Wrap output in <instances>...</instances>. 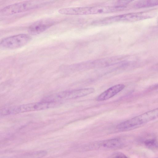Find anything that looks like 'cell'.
Returning a JSON list of instances; mask_svg holds the SVG:
<instances>
[{
	"label": "cell",
	"instance_id": "6da1fadb",
	"mask_svg": "<svg viewBox=\"0 0 158 158\" xmlns=\"http://www.w3.org/2000/svg\"><path fill=\"white\" fill-rule=\"evenodd\" d=\"M126 7L124 6H97L88 7L65 8L60 9L58 12L61 14L83 15L110 13L122 11Z\"/></svg>",
	"mask_w": 158,
	"mask_h": 158
},
{
	"label": "cell",
	"instance_id": "7a4b0ae2",
	"mask_svg": "<svg viewBox=\"0 0 158 158\" xmlns=\"http://www.w3.org/2000/svg\"><path fill=\"white\" fill-rule=\"evenodd\" d=\"M52 2L49 1L30 0L15 3L1 10L0 14L3 16L14 15L46 6Z\"/></svg>",
	"mask_w": 158,
	"mask_h": 158
},
{
	"label": "cell",
	"instance_id": "3957f363",
	"mask_svg": "<svg viewBox=\"0 0 158 158\" xmlns=\"http://www.w3.org/2000/svg\"><path fill=\"white\" fill-rule=\"evenodd\" d=\"M58 105L55 101L35 102L2 109L0 111L1 116L16 114L31 111L44 110L52 108Z\"/></svg>",
	"mask_w": 158,
	"mask_h": 158
},
{
	"label": "cell",
	"instance_id": "277c9868",
	"mask_svg": "<svg viewBox=\"0 0 158 158\" xmlns=\"http://www.w3.org/2000/svg\"><path fill=\"white\" fill-rule=\"evenodd\" d=\"M158 118V108L145 112L118 124V129L124 130L141 125Z\"/></svg>",
	"mask_w": 158,
	"mask_h": 158
},
{
	"label": "cell",
	"instance_id": "5b68a950",
	"mask_svg": "<svg viewBox=\"0 0 158 158\" xmlns=\"http://www.w3.org/2000/svg\"><path fill=\"white\" fill-rule=\"evenodd\" d=\"M31 40L29 35L20 34L4 38L1 41L0 46L7 49L18 48L27 44Z\"/></svg>",
	"mask_w": 158,
	"mask_h": 158
},
{
	"label": "cell",
	"instance_id": "8992f818",
	"mask_svg": "<svg viewBox=\"0 0 158 158\" xmlns=\"http://www.w3.org/2000/svg\"><path fill=\"white\" fill-rule=\"evenodd\" d=\"M93 88H87L78 89L65 91L56 94L51 98L55 99H70L83 97L93 93Z\"/></svg>",
	"mask_w": 158,
	"mask_h": 158
},
{
	"label": "cell",
	"instance_id": "52a82bcc",
	"mask_svg": "<svg viewBox=\"0 0 158 158\" xmlns=\"http://www.w3.org/2000/svg\"><path fill=\"white\" fill-rule=\"evenodd\" d=\"M117 61V57L114 56L84 62L78 64L77 66L79 69L104 67L113 65Z\"/></svg>",
	"mask_w": 158,
	"mask_h": 158
},
{
	"label": "cell",
	"instance_id": "ba28073f",
	"mask_svg": "<svg viewBox=\"0 0 158 158\" xmlns=\"http://www.w3.org/2000/svg\"><path fill=\"white\" fill-rule=\"evenodd\" d=\"M54 23V21L51 19L39 20L34 23L29 27L28 31L31 35H38L47 30Z\"/></svg>",
	"mask_w": 158,
	"mask_h": 158
},
{
	"label": "cell",
	"instance_id": "9c48e42d",
	"mask_svg": "<svg viewBox=\"0 0 158 158\" xmlns=\"http://www.w3.org/2000/svg\"><path fill=\"white\" fill-rule=\"evenodd\" d=\"M153 14L149 11L130 13L120 15L121 22H133L150 18Z\"/></svg>",
	"mask_w": 158,
	"mask_h": 158
},
{
	"label": "cell",
	"instance_id": "30bf717a",
	"mask_svg": "<svg viewBox=\"0 0 158 158\" xmlns=\"http://www.w3.org/2000/svg\"><path fill=\"white\" fill-rule=\"evenodd\" d=\"M125 87V85L123 84L114 85L102 93L97 97L96 99L98 101L108 100L123 90Z\"/></svg>",
	"mask_w": 158,
	"mask_h": 158
},
{
	"label": "cell",
	"instance_id": "8fae6325",
	"mask_svg": "<svg viewBox=\"0 0 158 158\" xmlns=\"http://www.w3.org/2000/svg\"><path fill=\"white\" fill-rule=\"evenodd\" d=\"M97 147L101 146L108 148H117L122 146L123 143L119 138H114L107 139L96 143Z\"/></svg>",
	"mask_w": 158,
	"mask_h": 158
},
{
	"label": "cell",
	"instance_id": "7c38bea8",
	"mask_svg": "<svg viewBox=\"0 0 158 158\" xmlns=\"http://www.w3.org/2000/svg\"><path fill=\"white\" fill-rule=\"evenodd\" d=\"M158 5V0H143L137 1L134 4L136 8H143Z\"/></svg>",
	"mask_w": 158,
	"mask_h": 158
},
{
	"label": "cell",
	"instance_id": "4fadbf2b",
	"mask_svg": "<svg viewBox=\"0 0 158 158\" xmlns=\"http://www.w3.org/2000/svg\"><path fill=\"white\" fill-rule=\"evenodd\" d=\"M144 144L149 148H156L158 147V143L157 140L154 138L150 139L145 140Z\"/></svg>",
	"mask_w": 158,
	"mask_h": 158
},
{
	"label": "cell",
	"instance_id": "5bb4252c",
	"mask_svg": "<svg viewBox=\"0 0 158 158\" xmlns=\"http://www.w3.org/2000/svg\"><path fill=\"white\" fill-rule=\"evenodd\" d=\"M109 158H128L126 155L123 153L117 152L112 154Z\"/></svg>",
	"mask_w": 158,
	"mask_h": 158
}]
</instances>
